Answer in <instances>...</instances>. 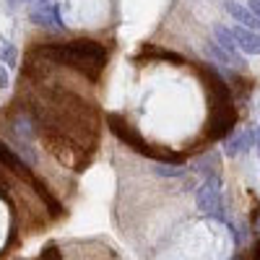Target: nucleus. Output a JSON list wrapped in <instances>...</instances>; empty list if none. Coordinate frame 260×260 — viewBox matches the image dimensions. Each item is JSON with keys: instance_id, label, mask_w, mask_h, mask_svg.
<instances>
[{"instance_id": "obj_2", "label": "nucleus", "mask_w": 260, "mask_h": 260, "mask_svg": "<svg viewBox=\"0 0 260 260\" xmlns=\"http://www.w3.org/2000/svg\"><path fill=\"white\" fill-rule=\"evenodd\" d=\"M198 208L203 213H211V216L224 219V213H221V180L216 177V175H211L198 187Z\"/></svg>"}, {"instance_id": "obj_4", "label": "nucleus", "mask_w": 260, "mask_h": 260, "mask_svg": "<svg viewBox=\"0 0 260 260\" xmlns=\"http://www.w3.org/2000/svg\"><path fill=\"white\" fill-rule=\"evenodd\" d=\"M224 8H226V13H229V16H232L240 26L252 29V31H260V21H257V16H255L247 6L237 3V0H224Z\"/></svg>"}, {"instance_id": "obj_9", "label": "nucleus", "mask_w": 260, "mask_h": 260, "mask_svg": "<svg viewBox=\"0 0 260 260\" xmlns=\"http://www.w3.org/2000/svg\"><path fill=\"white\" fill-rule=\"evenodd\" d=\"M203 52L206 55H211V57H216V60H219V62H224V65H234V68H237V62L219 47V45H216V42H206V45H203Z\"/></svg>"}, {"instance_id": "obj_12", "label": "nucleus", "mask_w": 260, "mask_h": 260, "mask_svg": "<svg viewBox=\"0 0 260 260\" xmlns=\"http://www.w3.org/2000/svg\"><path fill=\"white\" fill-rule=\"evenodd\" d=\"M8 86V76H6V71H0V89H6Z\"/></svg>"}, {"instance_id": "obj_3", "label": "nucleus", "mask_w": 260, "mask_h": 260, "mask_svg": "<svg viewBox=\"0 0 260 260\" xmlns=\"http://www.w3.org/2000/svg\"><path fill=\"white\" fill-rule=\"evenodd\" d=\"M31 21L42 29H65L62 18H60V8L55 0H45V3H34L31 8Z\"/></svg>"}, {"instance_id": "obj_7", "label": "nucleus", "mask_w": 260, "mask_h": 260, "mask_svg": "<svg viewBox=\"0 0 260 260\" xmlns=\"http://www.w3.org/2000/svg\"><path fill=\"white\" fill-rule=\"evenodd\" d=\"M0 164L3 167H8L11 172H16V175H21V177H26V180H31V182H37L34 177H31V169L26 167V161L21 159L18 154H13V151L0 141Z\"/></svg>"}, {"instance_id": "obj_10", "label": "nucleus", "mask_w": 260, "mask_h": 260, "mask_svg": "<svg viewBox=\"0 0 260 260\" xmlns=\"http://www.w3.org/2000/svg\"><path fill=\"white\" fill-rule=\"evenodd\" d=\"M0 52H3V62H8V65L16 62V47L8 45L6 39H0Z\"/></svg>"}, {"instance_id": "obj_1", "label": "nucleus", "mask_w": 260, "mask_h": 260, "mask_svg": "<svg viewBox=\"0 0 260 260\" xmlns=\"http://www.w3.org/2000/svg\"><path fill=\"white\" fill-rule=\"evenodd\" d=\"M42 55H52L55 62H65V65H76V68L86 71L91 76L89 65H94V71H102V65L107 60V50L96 42H65V45H50V47H42L37 50Z\"/></svg>"}, {"instance_id": "obj_13", "label": "nucleus", "mask_w": 260, "mask_h": 260, "mask_svg": "<svg viewBox=\"0 0 260 260\" xmlns=\"http://www.w3.org/2000/svg\"><path fill=\"white\" fill-rule=\"evenodd\" d=\"M31 3H45V0H31Z\"/></svg>"}, {"instance_id": "obj_6", "label": "nucleus", "mask_w": 260, "mask_h": 260, "mask_svg": "<svg viewBox=\"0 0 260 260\" xmlns=\"http://www.w3.org/2000/svg\"><path fill=\"white\" fill-rule=\"evenodd\" d=\"M213 34H216V45H219L234 62H237V68H242V55H240V50H237V42H234V37H232V29L229 26H224V24H219L213 29Z\"/></svg>"}, {"instance_id": "obj_11", "label": "nucleus", "mask_w": 260, "mask_h": 260, "mask_svg": "<svg viewBox=\"0 0 260 260\" xmlns=\"http://www.w3.org/2000/svg\"><path fill=\"white\" fill-rule=\"evenodd\" d=\"M247 8L257 16V21H260V0H247Z\"/></svg>"}, {"instance_id": "obj_8", "label": "nucleus", "mask_w": 260, "mask_h": 260, "mask_svg": "<svg viewBox=\"0 0 260 260\" xmlns=\"http://www.w3.org/2000/svg\"><path fill=\"white\" fill-rule=\"evenodd\" d=\"M255 141V133L252 130H242V133H237L229 143H226V154L229 156H237V154H242V151H247Z\"/></svg>"}, {"instance_id": "obj_5", "label": "nucleus", "mask_w": 260, "mask_h": 260, "mask_svg": "<svg viewBox=\"0 0 260 260\" xmlns=\"http://www.w3.org/2000/svg\"><path fill=\"white\" fill-rule=\"evenodd\" d=\"M232 37L237 42V50H242L247 55H260V31L245 29V26H234Z\"/></svg>"}, {"instance_id": "obj_15", "label": "nucleus", "mask_w": 260, "mask_h": 260, "mask_svg": "<svg viewBox=\"0 0 260 260\" xmlns=\"http://www.w3.org/2000/svg\"><path fill=\"white\" fill-rule=\"evenodd\" d=\"M11 3H16V0H11Z\"/></svg>"}, {"instance_id": "obj_14", "label": "nucleus", "mask_w": 260, "mask_h": 260, "mask_svg": "<svg viewBox=\"0 0 260 260\" xmlns=\"http://www.w3.org/2000/svg\"><path fill=\"white\" fill-rule=\"evenodd\" d=\"M257 146H260V138H257Z\"/></svg>"}]
</instances>
